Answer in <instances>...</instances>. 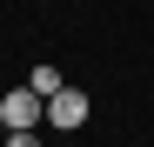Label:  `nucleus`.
Masks as SVG:
<instances>
[{"label": "nucleus", "mask_w": 154, "mask_h": 147, "mask_svg": "<svg viewBox=\"0 0 154 147\" xmlns=\"http://www.w3.org/2000/svg\"><path fill=\"white\" fill-rule=\"evenodd\" d=\"M0 120H7V134H34L47 120V100L34 87H14V94H0Z\"/></svg>", "instance_id": "f257e3e1"}, {"label": "nucleus", "mask_w": 154, "mask_h": 147, "mask_svg": "<svg viewBox=\"0 0 154 147\" xmlns=\"http://www.w3.org/2000/svg\"><path fill=\"white\" fill-rule=\"evenodd\" d=\"M87 114H94V100L81 87H60L54 100H47V127H60V134H74V127H87Z\"/></svg>", "instance_id": "f03ea898"}, {"label": "nucleus", "mask_w": 154, "mask_h": 147, "mask_svg": "<svg viewBox=\"0 0 154 147\" xmlns=\"http://www.w3.org/2000/svg\"><path fill=\"white\" fill-rule=\"evenodd\" d=\"M27 87L40 94V100H54V94H60L67 80H60V67H34V74H27Z\"/></svg>", "instance_id": "7ed1b4c3"}, {"label": "nucleus", "mask_w": 154, "mask_h": 147, "mask_svg": "<svg viewBox=\"0 0 154 147\" xmlns=\"http://www.w3.org/2000/svg\"><path fill=\"white\" fill-rule=\"evenodd\" d=\"M0 147H40V134H7Z\"/></svg>", "instance_id": "20e7f679"}, {"label": "nucleus", "mask_w": 154, "mask_h": 147, "mask_svg": "<svg viewBox=\"0 0 154 147\" xmlns=\"http://www.w3.org/2000/svg\"><path fill=\"white\" fill-rule=\"evenodd\" d=\"M0 140H7V120H0Z\"/></svg>", "instance_id": "39448f33"}]
</instances>
